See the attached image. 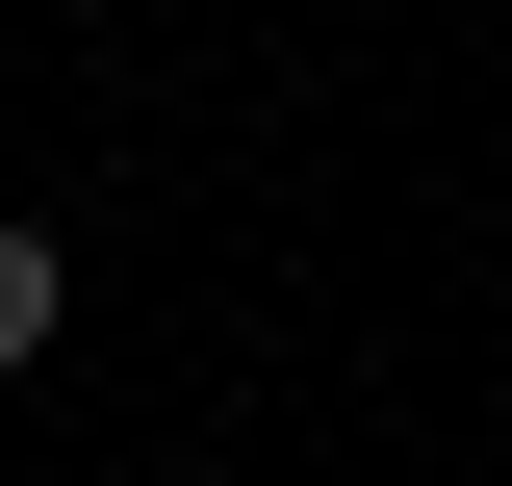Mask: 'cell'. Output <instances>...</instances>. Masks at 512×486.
Listing matches in <instances>:
<instances>
[{
	"label": "cell",
	"instance_id": "obj_1",
	"mask_svg": "<svg viewBox=\"0 0 512 486\" xmlns=\"http://www.w3.org/2000/svg\"><path fill=\"white\" fill-rule=\"evenodd\" d=\"M52 307H77V256H52V205H0V384L52 359Z\"/></svg>",
	"mask_w": 512,
	"mask_h": 486
}]
</instances>
